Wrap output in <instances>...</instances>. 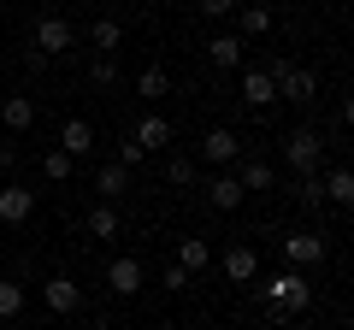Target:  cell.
Here are the masks:
<instances>
[{"instance_id":"6da1fadb","label":"cell","mask_w":354,"mask_h":330,"mask_svg":"<svg viewBox=\"0 0 354 330\" xmlns=\"http://www.w3.org/2000/svg\"><path fill=\"white\" fill-rule=\"evenodd\" d=\"M307 307H313V283H307L301 271H272V278H266V313H272V324L307 313Z\"/></svg>"},{"instance_id":"7a4b0ae2","label":"cell","mask_w":354,"mask_h":330,"mask_svg":"<svg viewBox=\"0 0 354 330\" xmlns=\"http://www.w3.org/2000/svg\"><path fill=\"white\" fill-rule=\"evenodd\" d=\"M272 71V83H278V101H290V106H307L319 95V77L307 71V65H290V59H272L266 65Z\"/></svg>"},{"instance_id":"3957f363","label":"cell","mask_w":354,"mask_h":330,"mask_svg":"<svg viewBox=\"0 0 354 330\" xmlns=\"http://www.w3.org/2000/svg\"><path fill=\"white\" fill-rule=\"evenodd\" d=\"M77 48V30H71V18H53V12H41L36 18V30H30V53H41V59H59V53H71Z\"/></svg>"},{"instance_id":"277c9868","label":"cell","mask_w":354,"mask_h":330,"mask_svg":"<svg viewBox=\"0 0 354 330\" xmlns=\"http://www.w3.org/2000/svg\"><path fill=\"white\" fill-rule=\"evenodd\" d=\"M283 159H290V171H301V177H319V159H325V142H319V130H290V142H283Z\"/></svg>"},{"instance_id":"5b68a950","label":"cell","mask_w":354,"mask_h":330,"mask_svg":"<svg viewBox=\"0 0 354 330\" xmlns=\"http://www.w3.org/2000/svg\"><path fill=\"white\" fill-rule=\"evenodd\" d=\"M283 254H290V266H325L330 242L319 236V230H290V236H283Z\"/></svg>"},{"instance_id":"8992f818","label":"cell","mask_w":354,"mask_h":330,"mask_svg":"<svg viewBox=\"0 0 354 330\" xmlns=\"http://www.w3.org/2000/svg\"><path fill=\"white\" fill-rule=\"evenodd\" d=\"M201 159H213V165H236V159H242V136H236L230 124L207 130V136H201Z\"/></svg>"},{"instance_id":"52a82bcc","label":"cell","mask_w":354,"mask_h":330,"mask_svg":"<svg viewBox=\"0 0 354 330\" xmlns=\"http://www.w3.org/2000/svg\"><path fill=\"white\" fill-rule=\"evenodd\" d=\"M242 53H248V41H242L236 30H218V36L207 41V59H213V71H242Z\"/></svg>"},{"instance_id":"ba28073f","label":"cell","mask_w":354,"mask_h":330,"mask_svg":"<svg viewBox=\"0 0 354 330\" xmlns=\"http://www.w3.org/2000/svg\"><path fill=\"white\" fill-rule=\"evenodd\" d=\"M30 213H36V189L30 183H6L0 189V224H24Z\"/></svg>"},{"instance_id":"9c48e42d","label":"cell","mask_w":354,"mask_h":330,"mask_svg":"<svg viewBox=\"0 0 354 330\" xmlns=\"http://www.w3.org/2000/svg\"><path fill=\"white\" fill-rule=\"evenodd\" d=\"M171 136H177V130H171V118H160V113H153V118H142V124L130 130V142H136L142 153H165V148H171Z\"/></svg>"},{"instance_id":"30bf717a","label":"cell","mask_w":354,"mask_h":330,"mask_svg":"<svg viewBox=\"0 0 354 330\" xmlns=\"http://www.w3.org/2000/svg\"><path fill=\"white\" fill-rule=\"evenodd\" d=\"M41 301H48L53 313H77V307H83V283L77 278H48L41 283Z\"/></svg>"},{"instance_id":"8fae6325","label":"cell","mask_w":354,"mask_h":330,"mask_svg":"<svg viewBox=\"0 0 354 330\" xmlns=\"http://www.w3.org/2000/svg\"><path fill=\"white\" fill-rule=\"evenodd\" d=\"M88 148H95V124H88V118H65V124H59V153L83 159Z\"/></svg>"},{"instance_id":"7c38bea8","label":"cell","mask_w":354,"mask_h":330,"mask_svg":"<svg viewBox=\"0 0 354 330\" xmlns=\"http://www.w3.org/2000/svg\"><path fill=\"white\" fill-rule=\"evenodd\" d=\"M106 289L130 301V295L142 289V260H130V254H124V260H113V266H106Z\"/></svg>"},{"instance_id":"4fadbf2b","label":"cell","mask_w":354,"mask_h":330,"mask_svg":"<svg viewBox=\"0 0 354 330\" xmlns=\"http://www.w3.org/2000/svg\"><path fill=\"white\" fill-rule=\"evenodd\" d=\"M242 101H248V106H272V101H278V83H272V71H266V65L242 71Z\"/></svg>"},{"instance_id":"5bb4252c","label":"cell","mask_w":354,"mask_h":330,"mask_svg":"<svg viewBox=\"0 0 354 330\" xmlns=\"http://www.w3.org/2000/svg\"><path fill=\"white\" fill-rule=\"evenodd\" d=\"M207 201H213L218 213H236V206L248 201V195H242V183H236V171H218V177L207 183Z\"/></svg>"},{"instance_id":"9a60e30c","label":"cell","mask_w":354,"mask_h":330,"mask_svg":"<svg viewBox=\"0 0 354 330\" xmlns=\"http://www.w3.org/2000/svg\"><path fill=\"white\" fill-rule=\"evenodd\" d=\"M0 124L6 130H30L36 124V101H30V95H6V101H0Z\"/></svg>"},{"instance_id":"2e32d148","label":"cell","mask_w":354,"mask_h":330,"mask_svg":"<svg viewBox=\"0 0 354 330\" xmlns=\"http://www.w3.org/2000/svg\"><path fill=\"white\" fill-rule=\"evenodd\" d=\"M319 195H325L330 206H354V171H325V183H319Z\"/></svg>"},{"instance_id":"e0dca14e","label":"cell","mask_w":354,"mask_h":330,"mask_svg":"<svg viewBox=\"0 0 354 330\" xmlns=\"http://www.w3.org/2000/svg\"><path fill=\"white\" fill-rule=\"evenodd\" d=\"M207 260H213V248H207L201 236H177V266L189 271V278H195V271H207Z\"/></svg>"},{"instance_id":"ac0fdd59","label":"cell","mask_w":354,"mask_h":330,"mask_svg":"<svg viewBox=\"0 0 354 330\" xmlns=\"http://www.w3.org/2000/svg\"><path fill=\"white\" fill-rule=\"evenodd\" d=\"M136 95L142 101H165V95H171V71H165V65H148V71L136 77Z\"/></svg>"},{"instance_id":"d6986e66","label":"cell","mask_w":354,"mask_h":330,"mask_svg":"<svg viewBox=\"0 0 354 330\" xmlns=\"http://www.w3.org/2000/svg\"><path fill=\"white\" fill-rule=\"evenodd\" d=\"M254 271H260L254 248H230V254H225V278H230V283H254Z\"/></svg>"},{"instance_id":"ffe728a7","label":"cell","mask_w":354,"mask_h":330,"mask_svg":"<svg viewBox=\"0 0 354 330\" xmlns=\"http://www.w3.org/2000/svg\"><path fill=\"white\" fill-rule=\"evenodd\" d=\"M95 189H101L106 201H118V195L130 189V171H124V165H118V159H113V165H101V171H95Z\"/></svg>"},{"instance_id":"44dd1931","label":"cell","mask_w":354,"mask_h":330,"mask_svg":"<svg viewBox=\"0 0 354 330\" xmlns=\"http://www.w3.org/2000/svg\"><path fill=\"white\" fill-rule=\"evenodd\" d=\"M236 18H242V41L248 36H272V6H236Z\"/></svg>"},{"instance_id":"7402d4cb","label":"cell","mask_w":354,"mask_h":330,"mask_svg":"<svg viewBox=\"0 0 354 330\" xmlns=\"http://www.w3.org/2000/svg\"><path fill=\"white\" fill-rule=\"evenodd\" d=\"M236 183H242V195H254V189H272V165H266V159H242Z\"/></svg>"},{"instance_id":"603a6c76","label":"cell","mask_w":354,"mask_h":330,"mask_svg":"<svg viewBox=\"0 0 354 330\" xmlns=\"http://www.w3.org/2000/svg\"><path fill=\"white\" fill-rule=\"evenodd\" d=\"M88 41L101 48V59H113V53H118V41H124V30H118L113 18H101V24H88Z\"/></svg>"},{"instance_id":"cb8c5ba5","label":"cell","mask_w":354,"mask_h":330,"mask_svg":"<svg viewBox=\"0 0 354 330\" xmlns=\"http://www.w3.org/2000/svg\"><path fill=\"white\" fill-rule=\"evenodd\" d=\"M83 230H88V236H95V242H106V236H118V213H113V206H95V213L83 218Z\"/></svg>"},{"instance_id":"d4e9b609","label":"cell","mask_w":354,"mask_h":330,"mask_svg":"<svg viewBox=\"0 0 354 330\" xmlns=\"http://www.w3.org/2000/svg\"><path fill=\"white\" fill-rule=\"evenodd\" d=\"M165 183H171V189H189L195 183V159L189 153H171V159H165Z\"/></svg>"},{"instance_id":"484cf974","label":"cell","mask_w":354,"mask_h":330,"mask_svg":"<svg viewBox=\"0 0 354 330\" xmlns=\"http://www.w3.org/2000/svg\"><path fill=\"white\" fill-rule=\"evenodd\" d=\"M18 313H24V283L0 278V318H18Z\"/></svg>"},{"instance_id":"4316f807","label":"cell","mask_w":354,"mask_h":330,"mask_svg":"<svg viewBox=\"0 0 354 330\" xmlns=\"http://www.w3.org/2000/svg\"><path fill=\"white\" fill-rule=\"evenodd\" d=\"M71 153H59V148H53V153H41V177H48V183H65V177H71Z\"/></svg>"},{"instance_id":"83f0119b","label":"cell","mask_w":354,"mask_h":330,"mask_svg":"<svg viewBox=\"0 0 354 330\" xmlns=\"http://www.w3.org/2000/svg\"><path fill=\"white\" fill-rule=\"evenodd\" d=\"M195 6H201V18H213V24H225V18L236 12L242 0H195Z\"/></svg>"},{"instance_id":"f1b7e54d","label":"cell","mask_w":354,"mask_h":330,"mask_svg":"<svg viewBox=\"0 0 354 330\" xmlns=\"http://www.w3.org/2000/svg\"><path fill=\"white\" fill-rule=\"evenodd\" d=\"M160 283H165V289H171V295H183V289H189L195 278H189V271H183V266H177V260H171V266H165V278H160Z\"/></svg>"},{"instance_id":"f546056e","label":"cell","mask_w":354,"mask_h":330,"mask_svg":"<svg viewBox=\"0 0 354 330\" xmlns=\"http://www.w3.org/2000/svg\"><path fill=\"white\" fill-rule=\"evenodd\" d=\"M88 83H101V89H106V83H118V65L113 59H95V65H88Z\"/></svg>"},{"instance_id":"4dcf8cb0","label":"cell","mask_w":354,"mask_h":330,"mask_svg":"<svg viewBox=\"0 0 354 330\" xmlns=\"http://www.w3.org/2000/svg\"><path fill=\"white\" fill-rule=\"evenodd\" d=\"M88 330H118V324H113V318H95V324H88Z\"/></svg>"}]
</instances>
